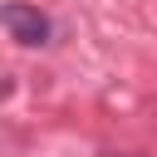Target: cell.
I'll list each match as a JSON object with an SVG mask.
<instances>
[{
	"label": "cell",
	"mask_w": 157,
	"mask_h": 157,
	"mask_svg": "<svg viewBox=\"0 0 157 157\" xmlns=\"http://www.w3.org/2000/svg\"><path fill=\"white\" fill-rule=\"evenodd\" d=\"M0 25L10 29V39L29 44V49H39V44H49V39H54V20H49L44 10H34V5H20V0L0 5Z\"/></svg>",
	"instance_id": "6da1fadb"
}]
</instances>
